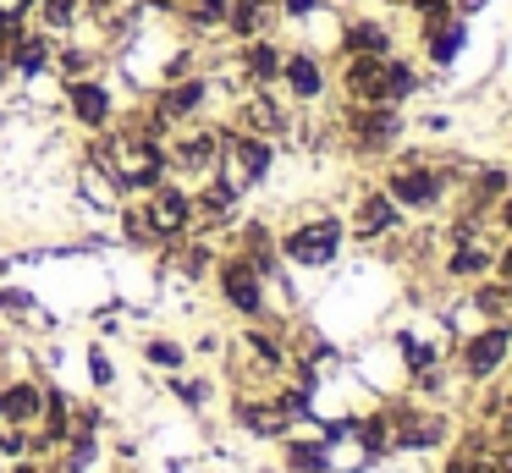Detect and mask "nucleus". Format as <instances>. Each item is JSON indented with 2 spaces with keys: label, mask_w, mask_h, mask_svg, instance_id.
<instances>
[{
  "label": "nucleus",
  "mask_w": 512,
  "mask_h": 473,
  "mask_svg": "<svg viewBox=\"0 0 512 473\" xmlns=\"http://www.w3.org/2000/svg\"><path fill=\"white\" fill-rule=\"evenodd\" d=\"M12 83V61H6V50H0V88Z\"/></svg>",
  "instance_id": "nucleus-30"
},
{
  "label": "nucleus",
  "mask_w": 512,
  "mask_h": 473,
  "mask_svg": "<svg viewBox=\"0 0 512 473\" xmlns=\"http://www.w3.org/2000/svg\"><path fill=\"white\" fill-rule=\"evenodd\" d=\"M507 363H512V319H490V325L468 330L463 347H457V369H463V380H474V385L496 380Z\"/></svg>",
  "instance_id": "nucleus-8"
},
{
  "label": "nucleus",
  "mask_w": 512,
  "mask_h": 473,
  "mask_svg": "<svg viewBox=\"0 0 512 473\" xmlns=\"http://www.w3.org/2000/svg\"><path fill=\"white\" fill-rule=\"evenodd\" d=\"M391 50H402V28L391 11L342 6V22L331 33V61L336 55H391Z\"/></svg>",
  "instance_id": "nucleus-4"
},
{
  "label": "nucleus",
  "mask_w": 512,
  "mask_h": 473,
  "mask_svg": "<svg viewBox=\"0 0 512 473\" xmlns=\"http://www.w3.org/2000/svg\"><path fill=\"white\" fill-rule=\"evenodd\" d=\"M116 473H127V468H116Z\"/></svg>",
  "instance_id": "nucleus-31"
},
{
  "label": "nucleus",
  "mask_w": 512,
  "mask_h": 473,
  "mask_svg": "<svg viewBox=\"0 0 512 473\" xmlns=\"http://www.w3.org/2000/svg\"><path fill=\"white\" fill-rule=\"evenodd\" d=\"M144 363H149V369L177 374V369H188V347H182V341H171V336H149L144 341Z\"/></svg>",
  "instance_id": "nucleus-22"
},
{
  "label": "nucleus",
  "mask_w": 512,
  "mask_h": 473,
  "mask_svg": "<svg viewBox=\"0 0 512 473\" xmlns=\"http://www.w3.org/2000/svg\"><path fill=\"white\" fill-rule=\"evenodd\" d=\"M226 55H232V72H237V83H243V88H276L287 44H281V33H265V39L226 44Z\"/></svg>",
  "instance_id": "nucleus-12"
},
{
  "label": "nucleus",
  "mask_w": 512,
  "mask_h": 473,
  "mask_svg": "<svg viewBox=\"0 0 512 473\" xmlns=\"http://www.w3.org/2000/svg\"><path fill=\"white\" fill-rule=\"evenodd\" d=\"M232 418L248 429V435H259V440H281L292 429V418L281 413L270 396H237V407H232Z\"/></svg>",
  "instance_id": "nucleus-19"
},
{
  "label": "nucleus",
  "mask_w": 512,
  "mask_h": 473,
  "mask_svg": "<svg viewBox=\"0 0 512 473\" xmlns=\"http://www.w3.org/2000/svg\"><path fill=\"white\" fill-rule=\"evenodd\" d=\"M210 275H215V292H221V303L232 308V314H243V319H265L270 314V297H265L270 281L243 259V253H221Z\"/></svg>",
  "instance_id": "nucleus-7"
},
{
  "label": "nucleus",
  "mask_w": 512,
  "mask_h": 473,
  "mask_svg": "<svg viewBox=\"0 0 512 473\" xmlns=\"http://www.w3.org/2000/svg\"><path fill=\"white\" fill-rule=\"evenodd\" d=\"M138 204H144L149 226H155V242H177V237L193 231V193L177 182V176H166L160 187L138 193Z\"/></svg>",
  "instance_id": "nucleus-10"
},
{
  "label": "nucleus",
  "mask_w": 512,
  "mask_h": 473,
  "mask_svg": "<svg viewBox=\"0 0 512 473\" xmlns=\"http://www.w3.org/2000/svg\"><path fill=\"white\" fill-rule=\"evenodd\" d=\"M347 242V226L336 215H309L298 220V226H287L276 237L281 259L287 264H303V270H325V264H336V253H342Z\"/></svg>",
  "instance_id": "nucleus-6"
},
{
  "label": "nucleus",
  "mask_w": 512,
  "mask_h": 473,
  "mask_svg": "<svg viewBox=\"0 0 512 473\" xmlns=\"http://www.w3.org/2000/svg\"><path fill=\"white\" fill-rule=\"evenodd\" d=\"M281 457H287L292 473H331V440H298V435H281Z\"/></svg>",
  "instance_id": "nucleus-21"
},
{
  "label": "nucleus",
  "mask_w": 512,
  "mask_h": 473,
  "mask_svg": "<svg viewBox=\"0 0 512 473\" xmlns=\"http://www.w3.org/2000/svg\"><path fill=\"white\" fill-rule=\"evenodd\" d=\"M171 176H210L221 160V121H188L166 138Z\"/></svg>",
  "instance_id": "nucleus-9"
},
{
  "label": "nucleus",
  "mask_w": 512,
  "mask_h": 473,
  "mask_svg": "<svg viewBox=\"0 0 512 473\" xmlns=\"http://www.w3.org/2000/svg\"><path fill=\"white\" fill-rule=\"evenodd\" d=\"M490 275L512 286V237H507V242H501V248H496V270H490Z\"/></svg>",
  "instance_id": "nucleus-27"
},
{
  "label": "nucleus",
  "mask_w": 512,
  "mask_h": 473,
  "mask_svg": "<svg viewBox=\"0 0 512 473\" xmlns=\"http://www.w3.org/2000/svg\"><path fill=\"white\" fill-rule=\"evenodd\" d=\"M325 6H331V0H276L281 22H292V28H303V22H309V17H320Z\"/></svg>",
  "instance_id": "nucleus-25"
},
{
  "label": "nucleus",
  "mask_w": 512,
  "mask_h": 473,
  "mask_svg": "<svg viewBox=\"0 0 512 473\" xmlns=\"http://www.w3.org/2000/svg\"><path fill=\"white\" fill-rule=\"evenodd\" d=\"M17 457H34V429L0 424V462H17Z\"/></svg>",
  "instance_id": "nucleus-23"
},
{
  "label": "nucleus",
  "mask_w": 512,
  "mask_h": 473,
  "mask_svg": "<svg viewBox=\"0 0 512 473\" xmlns=\"http://www.w3.org/2000/svg\"><path fill=\"white\" fill-rule=\"evenodd\" d=\"M265 33H281L276 0H232V6H226V44L265 39Z\"/></svg>",
  "instance_id": "nucleus-16"
},
{
  "label": "nucleus",
  "mask_w": 512,
  "mask_h": 473,
  "mask_svg": "<svg viewBox=\"0 0 512 473\" xmlns=\"http://www.w3.org/2000/svg\"><path fill=\"white\" fill-rule=\"evenodd\" d=\"M78 193H83V204L105 209V215H116V209H122V198H127L122 182H116L100 160H78Z\"/></svg>",
  "instance_id": "nucleus-20"
},
{
  "label": "nucleus",
  "mask_w": 512,
  "mask_h": 473,
  "mask_svg": "<svg viewBox=\"0 0 512 473\" xmlns=\"http://www.w3.org/2000/svg\"><path fill=\"white\" fill-rule=\"evenodd\" d=\"M441 270L452 275V281H485V275L496 270V248H490L485 237H452Z\"/></svg>",
  "instance_id": "nucleus-18"
},
{
  "label": "nucleus",
  "mask_w": 512,
  "mask_h": 473,
  "mask_svg": "<svg viewBox=\"0 0 512 473\" xmlns=\"http://www.w3.org/2000/svg\"><path fill=\"white\" fill-rule=\"evenodd\" d=\"M468 44H474V22L468 17H446V22H430V28H419V61H424V72H452L457 61L468 55Z\"/></svg>",
  "instance_id": "nucleus-11"
},
{
  "label": "nucleus",
  "mask_w": 512,
  "mask_h": 473,
  "mask_svg": "<svg viewBox=\"0 0 512 473\" xmlns=\"http://www.w3.org/2000/svg\"><path fill=\"white\" fill-rule=\"evenodd\" d=\"M89 374H94L100 391H111V385H116V363L105 358V347H89Z\"/></svg>",
  "instance_id": "nucleus-26"
},
{
  "label": "nucleus",
  "mask_w": 512,
  "mask_h": 473,
  "mask_svg": "<svg viewBox=\"0 0 512 473\" xmlns=\"http://www.w3.org/2000/svg\"><path fill=\"white\" fill-rule=\"evenodd\" d=\"M336 132L353 154L380 160V154H397L408 138V110L402 105H342L336 110Z\"/></svg>",
  "instance_id": "nucleus-1"
},
{
  "label": "nucleus",
  "mask_w": 512,
  "mask_h": 473,
  "mask_svg": "<svg viewBox=\"0 0 512 473\" xmlns=\"http://www.w3.org/2000/svg\"><path fill=\"white\" fill-rule=\"evenodd\" d=\"M490 215H496V220H501V231H507V237H512V187H507V193H501V204L490 209Z\"/></svg>",
  "instance_id": "nucleus-28"
},
{
  "label": "nucleus",
  "mask_w": 512,
  "mask_h": 473,
  "mask_svg": "<svg viewBox=\"0 0 512 473\" xmlns=\"http://www.w3.org/2000/svg\"><path fill=\"white\" fill-rule=\"evenodd\" d=\"M61 110H67V116L78 121V132L89 138V132L116 127V116H122V88H116V77L105 72V66L89 77H67V83H61Z\"/></svg>",
  "instance_id": "nucleus-2"
},
{
  "label": "nucleus",
  "mask_w": 512,
  "mask_h": 473,
  "mask_svg": "<svg viewBox=\"0 0 512 473\" xmlns=\"http://www.w3.org/2000/svg\"><path fill=\"white\" fill-rule=\"evenodd\" d=\"M281 94H287V105L298 110H314L325 105V99L336 94L331 88V55L314 50V44H287V55H281Z\"/></svg>",
  "instance_id": "nucleus-5"
},
{
  "label": "nucleus",
  "mask_w": 512,
  "mask_h": 473,
  "mask_svg": "<svg viewBox=\"0 0 512 473\" xmlns=\"http://www.w3.org/2000/svg\"><path fill=\"white\" fill-rule=\"evenodd\" d=\"M270 171H276V143L254 138V132H243V127H226V121H221V160H215L210 176H221L226 187L248 193V187H259Z\"/></svg>",
  "instance_id": "nucleus-3"
},
{
  "label": "nucleus",
  "mask_w": 512,
  "mask_h": 473,
  "mask_svg": "<svg viewBox=\"0 0 512 473\" xmlns=\"http://www.w3.org/2000/svg\"><path fill=\"white\" fill-rule=\"evenodd\" d=\"M391 418V451H430L446 440V418L435 407H419V402H391L386 407Z\"/></svg>",
  "instance_id": "nucleus-13"
},
{
  "label": "nucleus",
  "mask_w": 512,
  "mask_h": 473,
  "mask_svg": "<svg viewBox=\"0 0 512 473\" xmlns=\"http://www.w3.org/2000/svg\"><path fill=\"white\" fill-rule=\"evenodd\" d=\"M397 226H402V209L386 198V187H364V193H358V204H353V220H347V237L380 242V237H391Z\"/></svg>",
  "instance_id": "nucleus-14"
},
{
  "label": "nucleus",
  "mask_w": 512,
  "mask_h": 473,
  "mask_svg": "<svg viewBox=\"0 0 512 473\" xmlns=\"http://www.w3.org/2000/svg\"><path fill=\"white\" fill-rule=\"evenodd\" d=\"M39 413H45V380H34V374H17V380L0 385V424L34 429Z\"/></svg>",
  "instance_id": "nucleus-17"
},
{
  "label": "nucleus",
  "mask_w": 512,
  "mask_h": 473,
  "mask_svg": "<svg viewBox=\"0 0 512 473\" xmlns=\"http://www.w3.org/2000/svg\"><path fill=\"white\" fill-rule=\"evenodd\" d=\"M171 396H177V402L182 407H204V402H210V380H199V374H193V380H188V374H171Z\"/></svg>",
  "instance_id": "nucleus-24"
},
{
  "label": "nucleus",
  "mask_w": 512,
  "mask_h": 473,
  "mask_svg": "<svg viewBox=\"0 0 512 473\" xmlns=\"http://www.w3.org/2000/svg\"><path fill=\"white\" fill-rule=\"evenodd\" d=\"M56 44H61V39H50V33H39V28H28L23 39L6 50V61H12V83L28 88V83H39V77H56V72H50V66H56Z\"/></svg>",
  "instance_id": "nucleus-15"
},
{
  "label": "nucleus",
  "mask_w": 512,
  "mask_h": 473,
  "mask_svg": "<svg viewBox=\"0 0 512 473\" xmlns=\"http://www.w3.org/2000/svg\"><path fill=\"white\" fill-rule=\"evenodd\" d=\"M452 6H457V17H468V22H474L479 11H490L496 0H452Z\"/></svg>",
  "instance_id": "nucleus-29"
}]
</instances>
